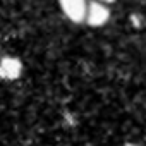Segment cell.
<instances>
[{
  "instance_id": "cell-1",
  "label": "cell",
  "mask_w": 146,
  "mask_h": 146,
  "mask_svg": "<svg viewBox=\"0 0 146 146\" xmlns=\"http://www.w3.org/2000/svg\"><path fill=\"white\" fill-rule=\"evenodd\" d=\"M58 5L65 14V17L72 23H83L86 19V12H88L86 0H58Z\"/></svg>"
},
{
  "instance_id": "cell-2",
  "label": "cell",
  "mask_w": 146,
  "mask_h": 146,
  "mask_svg": "<svg viewBox=\"0 0 146 146\" xmlns=\"http://www.w3.org/2000/svg\"><path fill=\"white\" fill-rule=\"evenodd\" d=\"M110 19V9L98 2V0H95V2L88 4V12H86V24H90L91 28H102L108 23Z\"/></svg>"
},
{
  "instance_id": "cell-3",
  "label": "cell",
  "mask_w": 146,
  "mask_h": 146,
  "mask_svg": "<svg viewBox=\"0 0 146 146\" xmlns=\"http://www.w3.org/2000/svg\"><path fill=\"white\" fill-rule=\"evenodd\" d=\"M23 72V64L16 57H5L0 60V78L2 79H17Z\"/></svg>"
},
{
  "instance_id": "cell-4",
  "label": "cell",
  "mask_w": 146,
  "mask_h": 146,
  "mask_svg": "<svg viewBox=\"0 0 146 146\" xmlns=\"http://www.w3.org/2000/svg\"><path fill=\"white\" fill-rule=\"evenodd\" d=\"M98 2H102V4H110V2H115V0H98Z\"/></svg>"
},
{
  "instance_id": "cell-5",
  "label": "cell",
  "mask_w": 146,
  "mask_h": 146,
  "mask_svg": "<svg viewBox=\"0 0 146 146\" xmlns=\"http://www.w3.org/2000/svg\"><path fill=\"white\" fill-rule=\"evenodd\" d=\"M129 146H132V144H129Z\"/></svg>"
}]
</instances>
